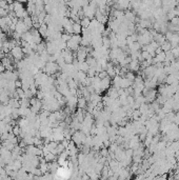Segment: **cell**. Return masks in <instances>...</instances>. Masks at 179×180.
<instances>
[{
	"label": "cell",
	"mask_w": 179,
	"mask_h": 180,
	"mask_svg": "<svg viewBox=\"0 0 179 180\" xmlns=\"http://www.w3.org/2000/svg\"><path fill=\"white\" fill-rule=\"evenodd\" d=\"M82 36L79 34H72L71 38L66 42V48L70 49L71 51H77L80 48V42H81Z\"/></svg>",
	"instance_id": "6da1fadb"
},
{
	"label": "cell",
	"mask_w": 179,
	"mask_h": 180,
	"mask_svg": "<svg viewBox=\"0 0 179 180\" xmlns=\"http://www.w3.org/2000/svg\"><path fill=\"white\" fill-rule=\"evenodd\" d=\"M86 139H87V135L82 131H76L73 133V135H72V140L76 143V146L84 144Z\"/></svg>",
	"instance_id": "7a4b0ae2"
},
{
	"label": "cell",
	"mask_w": 179,
	"mask_h": 180,
	"mask_svg": "<svg viewBox=\"0 0 179 180\" xmlns=\"http://www.w3.org/2000/svg\"><path fill=\"white\" fill-rule=\"evenodd\" d=\"M59 69H60V66H58V63L54 62V61H48V62L45 63V67H43L45 72L46 74H49V75H54V74H56L57 71Z\"/></svg>",
	"instance_id": "3957f363"
},
{
	"label": "cell",
	"mask_w": 179,
	"mask_h": 180,
	"mask_svg": "<svg viewBox=\"0 0 179 180\" xmlns=\"http://www.w3.org/2000/svg\"><path fill=\"white\" fill-rule=\"evenodd\" d=\"M87 56H89V51H87V46H81L77 50V54H76V59L81 62V61H86Z\"/></svg>",
	"instance_id": "277c9868"
},
{
	"label": "cell",
	"mask_w": 179,
	"mask_h": 180,
	"mask_svg": "<svg viewBox=\"0 0 179 180\" xmlns=\"http://www.w3.org/2000/svg\"><path fill=\"white\" fill-rule=\"evenodd\" d=\"M29 29H30L25 25V23H24L23 20H18L17 23L15 24V31H14V32H16V33H18L22 36V34H24L25 32L29 31Z\"/></svg>",
	"instance_id": "5b68a950"
},
{
	"label": "cell",
	"mask_w": 179,
	"mask_h": 180,
	"mask_svg": "<svg viewBox=\"0 0 179 180\" xmlns=\"http://www.w3.org/2000/svg\"><path fill=\"white\" fill-rule=\"evenodd\" d=\"M11 54L14 57V59H16V60H20V59H22L24 53H23V51H22V48H20V46H18V45H15L13 49L11 50Z\"/></svg>",
	"instance_id": "8992f818"
},
{
	"label": "cell",
	"mask_w": 179,
	"mask_h": 180,
	"mask_svg": "<svg viewBox=\"0 0 179 180\" xmlns=\"http://www.w3.org/2000/svg\"><path fill=\"white\" fill-rule=\"evenodd\" d=\"M111 85H112V80H111L110 76H108V77H105V78L100 80V88H101L102 92L108 91V88L111 87Z\"/></svg>",
	"instance_id": "52a82bcc"
},
{
	"label": "cell",
	"mask_w": 179,
	"mask_h": 180,
	"mask_svg": "<svg viewBox=\"0 0 179 180\" xmlns=\"http://www.w3.org/2000/svg\"><path fill=\"white\" fill-rule=\"evenodd\" d=\"M129 70L132 71V72H136V71H139L140 69V62L139 60H137V59H132L131 62L129 63Z\"/></svg>",
	"instance_id": "ba28073f"
},
{
	"label": "cell",
	"mask_w": 179,
	"mask_h": 180,
	"mask_svg": "<svg viewBox=\"0 0 179 180\" xmlns=\"http://www.w3.org/2000/svg\"><path fill=\"white\" fill-rule=\"evenodd\" d=\"M82 33V26L80 24V22H73V34H79L80 35Z\"/></svg>",
	"instance_id": "9c48e42d"
},
{
	"label": "cell",
	"mask_w": 179,
	"mask_h": 180,
	"mask_svg": "<svg viewBox=\"0 0 179 180\" xmlns=\"http://www.w3.org/2000/svg\"><path fill=\"white\" fill-rule=\"evenodd\" d=\"M77 107L79 108V109H86L87 107V100L84 98V97H82V96H80V97H78V104H77Z\"/></svg>",
	"instance_id": "30bf717a"
},
{
	"label": "cell",
	"mask_w": 179,
	"mask_h": 180,
	"mask_svg": "<svg viewBox=\"0 0 179 180\" xmlns=\"http://www.w3.org/2000/svg\"><path fill=\"white\" fill-rule=\"evenodd\" d=\"M133 84V82H132L131 80H129V79L127 77H123L121 79V83H120V87H122V88H128L129 87H131V85Z\"/></svg>",
	"instance_id": "8fae6325"
},
{
	"label": "cell",
	"mask_w": 179,
	"mask_h": 180,
	"mask_svg": "<svg viewBox=\"0 0 179 180\" xmlns=\"http://www.w3.org/2000/svg\"><path fill=\"white\" fill-rule=\"evenodd\" d=\"M43 157H45L46 162H52V161L56 160V156H55L54 153H52V152H48L46 154L43 155Z\"/></svg>",
	"instance_id": "7c38bea8"
},
{
	"label": "cell",
	"mask_w": 179,
	"mask_h": 180,
	"mask_svg": "<svg viewBox=\"0 0 179 180\" xmlns=\"http://www.w3.org/2000/svg\"><path fill=\"white\" fill-rule=\"evenodd\" d=\"M81 21H80V24L82 26V29H86V28H89L90 26V23H91V20L92 19H90L89 17H82V18L80 19Z\"/></svg>",
	"instance_id": "4fadbf2b"
},
{
	"label": "cell",
	"mask_w": 179,
	"mask_h": 180,
	"mask_svg": "<svg viewBox=\"0 0 179 180\" xmlns=\"http://www.w3.org/2000/svg\"><path fill=\"white\" fill-rule=\"evenodd\" d=\"M160 46H161V49H162L163 52H169V51H171V50H172L171 43H170V41H168V40L164 41V42L161 44Z\"/></svg>",
	"instance_id": "5bb4252c"
},
{
	"label": "cell",
	"mask_w": 179,
	"mask_h": 180,
	"mask_svg": "<svg viewBox=\"0 0 179 180\" xmlns=\"http://www.w3.org/2000/svg\"><path fill=\"white\" fill-rule=\"evenodd\" d=\"M124 77H127L129 80H131L132 82H134L135 78H136V76H135V74L132 72V71H129V72L124 75Z\"/></svg>",
	"instance_id": "9a60e30c"
},
{
	"label": "cell",
	"mask_w": 179,
	"mask_h": 180,
	"mask_svg": "<svg viewBox=\"0 0 179 180\" xmlns=\"http://www.w3.org/2000/svg\"><path fill=\"white\" fill-rule=\"evenodd\" d=\"M15 1H18L20 3H28L29 0H15Z\"/></svg>",
	"instance_id": "2e32d148"
}]
</instances>
